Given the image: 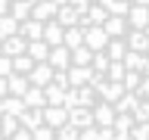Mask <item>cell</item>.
<instances>
[{
    "label": "cell",
    "instance_id": "1",
    "mask_svg": "<svg viewBox=\"0 0 149 140\" xmlns=\"http://www.w3.org/2000/svg\"><path fill=\"white\" fill-rule=\"evenodd\" d=\"M0 140H149V0H0Z\"/></svg>",
    "mask_w": 149,
    "mask_h": 140
}]
</instances>
